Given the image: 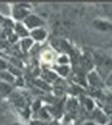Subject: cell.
<instances>
[{
    "label": "cell",
    "mask_w": 112,
    "mask_h": 125,
    "mask_svg": "<svg viewBox=\"0 0 112 125\" xmlns=\"http://www.w3.org/2000/svg\"><path fill=\"white\" fill-rule=\"evenodd\" d=\"M93 62H95L96 71L99 72V75L105 80V77L112 72V57L107 56L105 53L96 52L93 55Z\"/></svg>",
    "instance_id": "1"
},
{
    "label": "cell",
    "mask_w": 112,
    "mask_h": 125,
    "mask_svg": "<svg viewBox=\"0 0 112 125\" xmlns=\"http://www.w3.org/2000/svg\"><path fill=\"white\" fill-rule=\"evenodd\" d=\"M31 4L27 3H16L11 5V15L15 23H23L31 15Z\"/></svg>",
    "instance_id": "2"
},
{
    "label": "cell",
    "mask_w": 112,
    "mask_h": 125,
    "mask_svg": "<svg viewBox=\"0 0 112 125\" xmlns=\"http://www.w3.org/2000/svg\"><path fill=\"white\" fill-rule=\"evenodd\" d=\"M87 79V84L90 85L91 88H95V89H103L105 88V81L101 76L99 75V72L96 69H92L87 73L85 76Z\"/></svg>",
    "instance_id": "3"
},
{
    "label": "cell",
    "mask_w": 112,
    "mask_h": 125,
    "mask_svg": "<svg viewBox=\"0 0 112 125\" xmlns=\"http://www.w3.org/2000/svg\"><path fill=\"white\" fill-rule=\"evenodd\" d=\"M23 24H24L27 28L29 29V32L34 31V29H37V28H43L44 25H45V21L42 19V17L39 16V15L36 13H31L27 19L23 21Z\"/></svg>",
    "instance_id": "4"
},
{
    "label": "cell",
    "mask_w": 112,
    "mask_h": 125,
    "mask_svg": "<svg viewBox=\"0 0 112 125\" xmlns=\"http://www.w3.org/2000/svg\"><path fill=\"white\" fill-rule=\"evenodd\" d=\"M47 36H48V32H47V29L44 28V27L43 28L34 29V31L29 32V37H31L35 43H43L47 39Z\"/></svg>",
    "instance_id": "5"
},
{
    "label": "cell",
    "mask_w": 112,
    "mask_h": 125,
    "mask_svg": "<svg viewBox=\"0 0 112 125\" xmlns=\"http://www.w3.org/2000/svg\"><path fill=\"white\" fill-rule=\"evenodd\" d=\"M93 27H95V29H98L100 32H108L112 29V23L105 19H96L93 20Z\"/></svg>",
    "instance_id": "6"
},
{
    "label": "cell",
    "mask_w": 112,
    "mask_h": 125,
    "mask_svg": "<svg viewBox=\"0 0 112 125\" xmlns=\"http://www.w3.org/2000/svg\"><path fill=\"white\" fill-rule=\"evenodd\" d=\"M13 33L17 35L19 39H25V37H29V29L23 23H15Z\"/></svg>",
    "instance_id": "7"
},
{
    "label": "cell",
    "mask_w": 112,
    "mask_h": 125,
    "mask_svg": "<svg viewBox=\"0 0 112 125\" xmlns=\"http://www.w3.org/2000/svg\"><path fill=\"white\" fill-rule=\"evenodd\" d=\"M40 76H42V80L47 81L48 84L56 83V81L59 80V76L55 73V71H54V69H44V71H42Z\"/></svg>",
    "instance_id": "8"
},
{
    "label": "cell",
    "mask_w": 112,
    "mask_h": 125,
    "mask_svg": "<svg viewBox=\"0 0 112 125\" xmlns=\"http://www.w3.org/2000/svg\"><path fill=\"white\" fill-rule=\"evenodd\" d=\"M34 44H35V41L32 40L31 37H25V39H20V41H19L17 45L20 47V51H22V52L27 53V52H31Z\"/></svg>",
    "instance_id": "9"
},
{
    "label": "cell",
    "mask_w": 112,
    "mask_h": 125,
    "mask_svg": "<svg viewBox=\"0 0 112 125\" xmlns=\"http://www.w3.org/2000/svg\"><path fill=\"white\" fill-rule=\"evenodd\" d=\"M54 71L59 77H67L71 73L72 69H71V65H59V64H56V65H54Z\"/></svg>",
    "instance_id": "10"
},
{
    "label": "cell",
    "mask_w": 112,
    "mask_h": 125,
    "mask_svg": "<svg viewBox=\"0 0 112 125\" xmlns=\"http://www.w3.org/2000/svg\"><path fill=\"white\" fill-rule=\"evenodd\" d=\"M34 117H36L37 120H40V121H48L49 118H51V112H49L48 108H42L40 111H37L35 113Z\"/></svg>",
    "instance_id": "11"
},
{
    "label": "cell",
    "mask_w": 112,
    "mask_h": 125,
    "mask_svg": "<svg viewBox=\"0 0 112 125\" xmlns=\"http://www.w3.org/2000/svg\"><path fill=\"white\" fill-rule=\"evenodd\" d=\"M15 80H16V77H15L12 73H10L8 71H3V72H0V81H4V83H7V84L13 85Z\"/></svg>",
    "instance_id": "12"
},
{
    "label": "cell",
    "mask_w": 112,
    "mask_h": 125,
    "mask_svg": "<svg viewBox=\"0 0 112 125\" xmlns=\"http://www.w3.org/2000/svg\"><path fill=\"white\" fill-rule=\"evenodd\" d=\"M93 116H95V123H99V124H107V117H105V112H101L99 109H95L93 111Z\"/></svg>",
    "instance_id": "13"
},
{
    "label": "cell",
    "mask_w": 112,
    "mask_h": 125,
    "mask_svg": "<svg viewBox=\"0 0 112 125\" xmlns=\"http://www.w3.org/2000/svg\"><path fill=\"white\" fill-rule=\"evenodd\" d=\"M83 105H84V108L87 109L88 112H93V111H95V100H93L92 97H84Z\"/></svg>",
    "instance_id": "14"
},
{
    "label": "cell",
    "mask_w": 112,
    "mask_h": 125,
    "mask_svg": "<svg viewBox=\"0 0 112 125\" xmlns=\"http://www.w3.org/2000/svg\"><path fill=\"white\" fill-rule=\"evenodd\" d=\"M69 62H71V60L67 53H61L56 59V64H59V65H69Z\"/></svg>",
    "instance_id": "15"
},
{
    "label": "cell",
    "mask_w": 112,
    "mask_h": 125,
    "mask_svg": "<svg viewBox=\"0 0 112 125\" xmlns=\"http://www.w3.org/2000/svg\"><path fill=\"white\" fill-rule=\"evenodd\" d=\"M11 92H12L11 84H7V83H4V81H0V93H1L3 96H7V94L11 93Z\"/></svg>",
    "instance_id": "16"
},
{
    "label": "cell",
    "mask_w": 112,
    "mask_h": 125,
    "mask_svg": "<svg viewBox=\"0 0 112 125\" xmlns=\"http://www.w3.org/2000/svg\"><path fill=\"white\" fill-rule=\"evenodd\" d=\"M35 84H36V85H37V87H39L40 89L43 88V89H45V91H49L51 88H54V87H51V84H48L47 81H44V80H42V81H40L39 79H36V80H35Z\"/></svg>",
    "instance_id": "17"
},
{
    "label": "cell",
    "mask_w": 112,
    "mask_h": 125,
    "mask_svg": "<svg viewBox=\"0 0 112 125\" xmlns=\"http://www.w3.org/2000/svg\"><path fill=\"white\" fill-rule=\"evenodd\" d=\"M8 65H10V62L5 60L4 57H0V72H3V71H7V69H8Z\"/></svg>",
    "instance_id": "18"
},
{
    "label": "cell",
    "mask_w": 112,
    "mask_h": 125,
    "mask_svg": "<svg viewBox=\"0 0 112 125\" xmlns=\"http://www.w3.org/2000/svg\"><path fill=\"white\" fill-rule=\"evenodd\" d=\"M104 81H105V87H107L108 89L112 88V72H111V73H110V75H108L107 77H105V80H104Z\"/></svg>",
    "instance_id": "19"
},
{
    "label": "cell",
    "mask_w": 112,
    "mask_h": 125,
    "mask_svg": "<svg viewBox=\"0 0 112 125\" xmlns=\"http://www.w3.org/2000/svg\"><path fill=\"white\" fill-rule=\"evenodd\" d=\"M15 87H24V79L23 77H16V80H15Z\"/></svg>",
    "instance_id": "20"
},
{
    "label": "cell",
    "mask_w": 112,
    "mask_h": 125,
    "mask_svg": "<svg viewBox=\"0 0 112 125\" xmlns=\"http://www.w3.org/2000/svg\"><path fill=\"white\" fill-rule=\"evenodd\" d=\"M5 19H7L5 16H3V15H0V27H3V24H4V21H5Z\"/></svg>",
    "instance_id": "21"
},
{
    "label": "cell",
    "mask_w": 112,
    "mask_h": 125,
    "mask_svg": "<svg viewBox=\"0 0 112 125\" xmlns=\"http://www.w3.org/2000/svg\"><path fill=\"white\" fill-rule=\"evenodd\" d=\"M110 94L112 96V88H110Z\"/></svg>",
    "instance_id": "22"
},
{
    "label": "cell",
    "mask_w": 112,
    "mask_h": 125,
    "mask_svg": "<svg viewBox=\"0 0 112 125\" xmlns=\"http://www.w3.org/2000/svg\"><path fill=\"white\" fill-rule=\"evenodd\" d=\"M12 125H20V124H17V123H13Z\"/></svg>",
    "instance_id": "23"
},
{
    "label": "cell",
    "mask_w": 112,
    "mask_h": 125,
    "mask_svg": "<svg viewBox=\"0 0 112 125\" xmlns=\"http://www.w3.org/2000/svg\"><path fill=\"white\" fill-rule=\"evenodd\" d=\"M111 57H112V56H111Z\"/></svg>",
    "instance_id": "24"
}]
</instances>
